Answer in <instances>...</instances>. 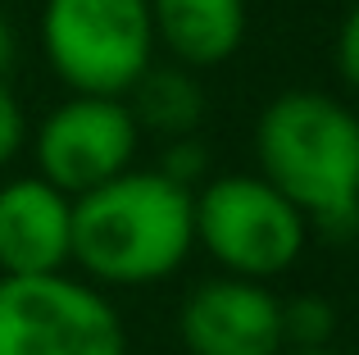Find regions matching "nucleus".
I'll list each match as a JSON object with an SVG mask.
<instances>
[{
    "label": "nucleus",
    "mask_w": 359,
    "mask_h": 355,
    "mask_svg": "<svg viewBox=\"0 0 359 355\" xmlns=\"http://www.w3.org/2000/svg\"><path fill=\"white\" fill-rule=\"evenodd\" d=\"M159 173H164L168 182H177V187L191 192V187L205 178V151L191 142V137H173L168 151H164V160H159Z\"/></svg>",
    "instance_id": "f8f14e48"
},
{
    "label": "nucleus",
    "mask_w": 359,
    "mask_h": 355,
    "mask_svg": "<svg viewBox=\"0 0 359 355\" xmlns=\"http://www.w3.org/2000/svg\"><path fill=\"white\" fill-rule=\"evenodd\" d=\"M150 27L177 64L210 69L241 51L245 0H150Z\"/></svg>",
    "instance_id": "1a4fd4ad"
},
{
    "label": "nucleus",
    "mask_w": 359,
    "mask_h": 355,
    "mask_svg": "<svg viewBox=\"0 0 359 355\" xmlns=\"http://www.w3.org/2000/svg\"><path fill=\"white\" fill-rule=\"evenodd\" d=\"M337 73L346 78V87L359 91V0L351 5L341 32H337Z\"/></svg>",
    "instance_id": "4468645a"
},
{
    "label": "nucleus",
    "mask_w": 359,
    "mask_h": 355,
    "mask_svg": "<svg viewBox=\"0 0 359 355\" xmlns=\"http://www.w3.org/2000/svg\"><path fill=\"white\" fill-rule=\"evenodd\" d=\"M41 46L73 96L123 100L155 55L150 0H46Z\"/></svg>",
    "instance_id": "7ed1b4c3"
},
{
    "label": "nucleus",
    "mask_w": 359,
    "mask_h": 355,
    "mask_svg": "<svg viewBox=\"0 0 359 355\" xmlns=\"http://www.w3.org/2000/svg\"><path fill=\"white\" fill-rule=\"evenodd\" d=\"M9 64H14V27H9L5 14H0V82H5Z\"/></svg>",
    "instance_id": "2eb2a0df"
},
{
    "label": "nucleus",
    "mask_w": 359,
    "mask_h": 355,
    "mask_svg": "<svg viewBox=\"0 0 359 355\" xmlns=\"http://www.w3.org/2000/svg\"><path fill=\"white\" fill-rule=\"evenodd\" d=\"M282 355H341V351H332V347H314V351H282Z\"/></svg>",
    "instance_id": "dca6fc26"
},
{
    "label": "nucleus",
    "mask_w": 359,
    "mask_h": 355,
    "mask_svg": "<svg viewBox=\"0 0 359 355\" xmlns=\"http://www.w3.org/2000/svg\"><path fill=\"white\" fill-rule=\"evenodd\" d=\"M196 246L210 250L228 278L269 283L300 260L309 223L287 196H278L259 173H223L191 192Z\"/></svg>",
    "instance_id": "20e7f679"
},
{
    "label": "nucleus",
    "mask_w": 359,
    "mask_h": 355,
    "mask_svg": "<svg viewBox=\"0 0 359 355\" xmlns=\"http://www.w3.org/2000/svg\"><path fill=\"white\" fill-rule=\"evenodd\" d=\"M73 264V201L46 178L0 187V278H46Z\"/></svg>",
    "instance_id": "6e6552de"
},
{
    "label": "nucleus",
    "mask_w": 359,
    "mask_h": 355,
    "mask_svg": "<svg viewBox=\"0 0 359 355\" xmlns=\"http://www.w3.org/2000/svg\"><path fill=\"white\" fill-rule=\"evenodd\" d=\"M27 142V123H23V109H18L14 91L0 82V169H5L9 160H14L18 151H23Z\"/></svg>",
    "instance_id": "ddd939ff"
},
{
    "label": "nucleus",
    "mask_w": 359,
    "mask_h": 355,
    "mask_svg": "<svg viewBox=\"0 0 359 355\" xmlns=\"http://www.w3.org/2000/svg\"><path fill=\"white\" fill-rule=\"evenodd\" d=\"M141 128L132 119L128 100L114 96H69L41 119L32 146H36V178L64 192L69 201L114 182L132 169Z\"/></svg>",
    "instance_id": "423d86ee"
},
{
    "label": "nucleus",
    "mask_w": 359,
    "mask_h": 355,
    "mask_svg": "<svg viewBox=\"0 0 359 355\" xmlns=\"http://www.w3.org/2000/svg\"><path fill=\"white\" fill-rule=\"evenodd\" d=\"M259 178L327 237L359 232V119L323 91H282L255 123Z\"/></svg>",
    "instance_id": "f257e3e1"
},
{
    "label": "nucleus",
    "mask_w": 359,
    "mask_h": 355,
    "mask_svg": "<svg viewBox=\"0 0 359 355\" xmlns=\"http://www.w3.org/2000/svg\"><path fill=\"white\" fill-rule=\"evenodd\" d=\"M0 355H128V337L105 292L82 278H0Z\"/></svg>",
    "instance_id": "39448f33"
},
{
    "label": "nucleus",
    "mask_w": 359,
    "mask_h": 355,
    "mask_svg": "<svg viewBox=\"0 0 359 355\" xmlns=\"http://www.w3.org/2000/svg\"><path fill=\"white\" fill-rule=\"evenodd\" d=\"M177 337L191 355H282V301L264 283L210 278L187 292Z\"/></svg>",
    "instance_id": "0eeeda50"
},
{
    "label": "nucleus",
    "mask_w": 359,
    "mask_h": 355,
    "mask_svg": "<svg viewBox=\"0 0 359 355\" xmlns=\"http://www.w3.org/2000/svg\"><path fill=\"white\" fill-rule=\"evenodd\" d=\"M332 333H337V310L323 296H291V301H282V342H287V351L332 347Z\"/></svg>",
    "instance_id": "9b49d317"
},
{
    "label": "nucleus",
    "mask_w": 359,
    "mask_h": 355,
    "mask_svg": "<svg viewBox=\"0 0 359 355\" xmlns=\"http://www.w3.org/2000/svg\"><path fill=\"white\" fill-rule=\"evenodd\" d=\"M128 96H132L128 109H132V119H137V128H155V133H164V137H191L196 123H201V114H205L201 82L187 69H177V64H168V69H155V64H150Z\"/></svg>",
    "instance_id": "9d476101"
},
{
    "label": "nucleus",
    "mask_w": 359,
    "mask_h": 355,
    "mask_svg": "<svg viewBox=\"0 0 359 355\" xmlns=\"http://www.w3.org/2000/svg\"><path fill=\"white\" fill-rule=\"evenodd\" d=\"M196 246L191 192L159 169H128L73 201V264L91 287H150L187 264Z\"/></svg>",
    "instance_id": "f03ea898"
}]
</instances>
